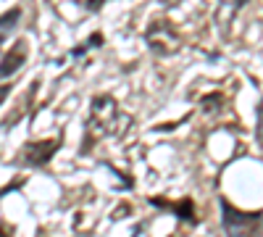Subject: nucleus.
<instances>
[{
	"label": "nucleus",
	"instance_id": "1",
	"mask_svg": "<svg viewBox=\"0 0 263 237\" xmlns=\"http://www.w3.org/2000/svg\"><path fill=\"white\" fill-rule=\"evenodd\" d=\"M132 126V116L121 111V105L111 95H98L90 103V119H87V145L90 148L92 137H114L121 140Z\"/></svg>",
	"mask_w": 263,
	"mask_h": 237
},
{
	"label": "nucleus",
	"instance_id": "2",
	"mask_svg": "<svg viewBox=\"0 0 263 237\" xmlns=\"http://www.w3.org/2000/svg\"><path fill=\"white\" fill-rule=\"evenodd\" d=\"M227 237H263V211H239L227 198L218 200Z\"/></svg>",
	"mask_w": 263,
	"mask_h": 237
},
{
	"label": "nucleus",
	"instance_id": "3",
	"mask_svg": "<svg viewBox=\"0 0 263 237\" xmlns=\"http://www.w3.org/2000/svg\"><path fill=\"white\" fill-rule=\"evenodd\" d=\"M145 42H147V48H150L153 53L163 56V58L179 53V48H182L179 32L174 29V24H171V21H166V19H156V21H153V24L145 29Z\"/></svg>",
	"mask_w": 263,
	"mask_h": 237
},
{
	"label": "nucleus",
	"instance_id": "4",
	"mask_svg": "<svg viewBox=\"0 0 263 237\" xmlns=\"http://www.w3.org/2000/svg\"><path fill=\"white\" fill-rule=\"evenodd\" d=\"M61 148V137H50V140H37V142H27L18 150L16 163L18 166H45Z\"/></svg>",
	"mask_w": 263,
	"mask_h": 237
},
{
	"label": "nucleus",
	"instance_id": "5",
	"mask_svg": "<svg viewBox=\"0 0 263 237\" xmlns=\"http://www.w3.org/2000/svg\"><path fill=\"white\" fill-rule=\"evenodd\" d=\"M147 203H150V206H156V208H163V211H171L179 222H187V224H195V219H197V216H195V203H192V198H182V200L150 198Z\"/></svg>",
	"mask_w": 263,
	"mask_h": 237
},
{
	"label": "nucleus",
	"instance_id": "6",
	"mask_svg": "<svg viewBox=\"0 0 263 237\" xmlns=\"http://www.w3.org/2000/svg\"><path fill=\"white\" fill-rule=\"evenodd\" d=\"M27 61V42H16L13 50H8L0 61V77H11L13 71H18Z\"/></svg>",
	"mask_w": 263,
	"mask_h": 237
},
{
	"label": "nucleus",
	"instance_id": "7",
	"mask_svg": "<svg viewBox=\"0 0 263 237\" xmlns=\"http://www.w3.org/2000/svg\"><path fill=\"white\" fill-rule=\"evenodd\" d=\"M221 105H224V100H221V95H208L205 100H203V111L208 114V116H216L218 111H221Z\"/></svg>",
	"mask_w": 263,
	"mask_h": 237
},
{
	"label": "nucleus",
	"instance_id": "8",
	"mask_svg": "<svg viewBox=\"0 0 263 237\" xmlns=\"http://www.w3.org/2000/svg\"><path fill=\"white\" fill-rule=\"evenodd\" d=\"M18 16H21V11H18V8L8 11L6 16H0V29H6V27H13L16 21H18Z\"/></svg>",
	"mask_w": 263,
	"mask_h": 237
},
{
	"label": "nucleus",
	"instance_id": "9",
	"mask_svg": "<svg viewBox=\"0 0 263 237\" xmlns=\"http://www.w3.org/2000/svg\"><path fill=\"white\" fill-rule=\"evenodd\" d=\"M77 3L82 6V11H87V13H95V11H100V8H103L105 0H77Z\"/></svg>",
	"mask_w": 263,
	"mask_h": 237
},
{
	"label": "nucleus",
	"instance_id": "10",
	"mask_svg": "<svg viewBox=\"0 0 263 237\" xmlns=\"http://www.w3.org/2000/svg\"><path fill=\"white\" fill-rule=\"evenodd\" d=\"M255 140L263 148V100L258 103V126H255Z\"/></svg>",
	"mask_w": 263,
	"mask_h": 237
},
{
	"label": "nucleus",
	"instance_id": "11",
	"mask_svg": "<svg viewBox=\"0 0 263 237\" xmlns=\"http://www.w3.org/2000/svg\"><path fill=\"white\" fill-rule=\"evenodd\" d=\"M0 237H13V227L6 224V222H0Z\"/></svg>",
	"mask_w": 263,
	"mask_h": 237
},
{
	"label": "nucleus",
	"instance_id": "12",
	"mask_svg": "<svg viewBox=\"0 0 263 237\" xmlns=\"http://www.w3.org/2000/svg\"><path fill=\"white\" fill-rule=\"evenodd\" d=\"M11 95V84H0V105H3V100Z\"/></svg>",
	"mask_w": 263,
	"mask_h": 237
},
{
	"label": "nucleus",
	"instance_id": "13",
	"mask_svg": "<svg viewBox=\"0 0 263 237\" xmlns=\"http://www.w3.org/2000/svg\"><path fill=\"white\" fill-rule=\"evenodd\" d=\"M126 213H129V206H124V208L114 211V213H111V219H121V216H126Z\"/></svg>",
	"mask_w": 263,
	"mask_h": 237
},
{
	"label": "nucleus",
	"instance_id": "14",
	"mask_svg": "<svg viewBox=\"0 0 263 237\" xmlns=\"http://www.w3.org/2000/svg\"><path fill=\"white\" fill-rule=\"evenodd\" d=\"M158 3H161V6H166V8H174V6H179L182 0H158Z\"/></svg>",
	"mask_w": 263,
	"mask_h": 237
},
{
	"label": "nucleus",
	"instance_id": "15",
	"mask_svg": "<svg viewBox=\"0 0 263 237\" xmlns=\"http://www.w3.org/2000/svg\"><path fill=\"white\" fill-rule=\"evenodd\" d=\"M234 3H237V6H245V3H248V0H234Z\"/></svg>",
	"mask_w": 263,
	"mask_h": 237
},
{
	"label": "nucleus",
	"instance_id": "16",
	"mask_svg": "<svg viewBox=\"0 0 263 237\" xmlns=\"http://www.w3.org/2000/svg\"><path fill=\"white\" fill-rule=\"evenodd\" d=\"M3 42H6V34H0V45H3Z\"/></svg>",
	"mask_w": 263,
	"mask_h": 237
}]
</instances>
